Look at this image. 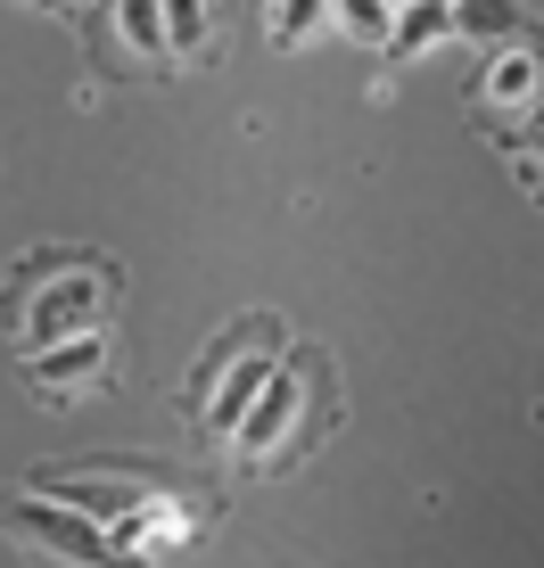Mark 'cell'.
<instances>
[{
  "instance_id": "9a60e30c",
  "label": "cell",
  "mask_w": 544,
  "mask_h": 568,
  "mask_svg": "<svg viewBox=\"0 0 544 568\" xmlns=\"http://www.w3.org/2000/svg\"><path fill=\"white\" fill-rule=\"evenodd\" d=\"M528 156H544V124H536V149H528Z\"/></svg>"
},
{
  "instance_id": "8992f818",
  "label": "cell",
  "mask_w": 544,
  "mask_h": 568,
  "mask_svg": "<svg viewBox=\"0 0 544 568\" xmlns=\"http://www.w3.org/2000/svg\"><path fill=\"white\" fill-rule=\"evenodd\" d=\"M190 544V511L173 495H158V503H141L132 519H115V552H141V560H165V552H182Z\"/></svg>"
},
{
  "instance_id": "5bb4252c",
  "label": "cell",
  "mask_w": 544,
  "mask_h": 568,
  "mask_svg": "<svg viewBox=\"0 0 544 568\" xmlns=\"http://www.w3.org/2000/svg\"><path fill=\"white\" fill-rule=\"evenodd\" d=\"M165 26H173V58H199L206 26H215V0H165Z\"/></svg>"
},
{
  "instance_id": "30bf717a",
  "label": "cell",
  "mask_w": 544,
  "mask_h": 568,
  "mask_svg": "<svg viewBox=\"0 0 544 568\" xmlns=\"http://www.w3.org/2000/svg\"><path fill=\"white\" fill-rule=\"evenodd\" d=\"M520 0H454V42H520Z\"/></svg>"
},
{
  "instance_id": "7a4b0ae2",
  "label": "cell",
  "mask_w": 544,
  "mask_h": 568,
  "mask_svg": "<svg viewBox=\"0 0 544 568\" xmlns=\"http://www.w3.org/2000/svg\"><path fill=\"white\" fill-rule=\"evenodd\" d=\"M108 305H115V272H100V264H50L42 272V297L9 305V329H17V346L33 355V346L108 329Z\"/></svg>"
},
{
  "instance_id": "52a82bcc",
  "label": "cell",
  "mask_w": 544,
  "mask_h": 568,
  "mask_svg": "<svg viewBox=\"0 0 544 568\" xmlns=\"http://www.w3.org/2000/svg\"><path fill=\"white\" fill-rule=\"evenodd\" d=\"M536 91H544V58H536V50H512V42H503V50L487 58V74H478V100L503 108V115H528Z\"/></svg>"
},
{
  "instance_id": "5b68a950",
  "label": "cell",
  "mask_w": 544,
  "mask_h": 568,
  "mask_svg": "<svg viewBox=\"0 0 544 568\" xmlns=\"http://www.w3.org/2000/svg\"><path fill=\"white\" fill-rule=\"evenodd\" d=\"M298 396H305V363H281V371H272V387L256 396V413L240 420V445H248V454L289 445V428H298Z\"/></svg>"
},
{
  "instance_id": "2e32d148",
  "label": "cell",
  "mask_w": 544,
  "mask_h": 568,
  "mask_svg": "<svg viewBox=\"0 0 544 568\" xmlns=\"http://www.w3.org/2000/svg\"><path fill=\"white\" fill-rule=\"evenodd\" d=\"M396 9H404V0H396Z\"/></svg>"
},
{
  "instance_id": "7c38bea8",
  "label": "cell",
  "mask_w": 544,
  "mask_h": 568,
  "mask_svg": "<svg viewBox=\"0 0 544 568\" xmlns=\"http://www.w3.org/2000/svg\"><path fill=\"white\" fill-rule=\"evenodd\" d=\"M330 17H339V33H346V42H363V50L396 42V0H330Z\"/></svg>"
},
{
  "instance_id": "277c9868",
  "label": "cell",
  "mask_w": 544,
  "mask_h": 568,
  "mask_svg": "<svg viewBox=\"0 0 544 568\" xmlns=\"http://www.w3.org/2000/svg\"><path fill=\"white\" fill-rule=\"evenodd\" d=\"M108 371H115L108 329H83V338L33 346L26 355V387H33V404H83L91 387H108Z\"/></svg>"
},
{
  "instance_id": "8fae6325",
  "label": "cell",
  "mask_w": 544,
  "mask_h": 568,
  "mask_svg": "<svg viewBox=\"0 0 544 568\" xmlns=\"http://www.w3.org/2000/svg\"><path fill=\"white\" fill-rule=\"evenodd\" d=\"M115 33H124V50H141V58H173L165 0H115Z\"/></svg>"
},
{
  "instance_id": "3957f363",
  "label": "cell",
  "mask_w": 544,
  "mask_h": 568,
  "mask_svg": "<svg viewBox=\"0 0 544 568\" xmlns=\"http://www.w3.org/2000/svg\"><path fill=\"white\" fill-rule=\"evenodd\" d=\"M9 536L26 544V552H42V560H108L115 552V527L108 519H91L83 503H67V495H26V503H9Z\"/></svg>"
},
{
  "instance_id": "4fadbf2b",
  "label": "cell",
  "mask_w": 544,
  "mask_h": 568,
  "mask_svg": "<svg viewBox=\"0 0 544 568\" xmlns=\"http://www.w3.org/2000/svg\"><path fill=\"white\" fill-rule=\"evenodd\" d=\"M322 17H330V0H272V9H264V33H272V50H305Z\"/></svg>"
},
{
  "instance_id": "9c48e42d",
  "label": "cell",
  "mask_w": 544,
  "mask_h": 568,
  "mask_svg": "<svg viewBox=\"0 0 544 568\" xmlns=\"http://www.w3.org/2000/svg\"><path fill=\"white\" fill-rule=\"evenodd\" d=\"M437 42H454V0H404L387 58H421V50H437Z\"/></svg>"
},
{
  "instance_id": "6da1fadb",
  "label": "cell",
  "mask_w": 544,
  "mask_h": 568,
  "mask_svg": "<svg viewBox=\"0 0 544 568\" xmlns=\"http://www.w3.org/2000/svg\"><path fill=\"white\" fill-rule=\"evenodd\" d=\"M272 371H281V322H272V313H256L248 329H231L215 355L199 363L190 396H199V428H206L215 445L240 437V420L256 413V396L272 387Z\"/></svg>"
},
{
  "instance_id": "ba28073f",
  "label": "cell",
  "mask_w": 544,
  "mask_h": 568,
  "mask_svg": "<svg viewBox=\"0 0 544 568\" xmlns=\"http://www.w3.org/2000/svg\"><path fill=\"white\" fill-rule=\"evenodd\" d=\"M50 495H67V503H83L91 519H132L141 503H158V486H141V478H50Z\"/></svg>"
}]
</instances>
